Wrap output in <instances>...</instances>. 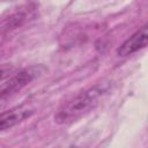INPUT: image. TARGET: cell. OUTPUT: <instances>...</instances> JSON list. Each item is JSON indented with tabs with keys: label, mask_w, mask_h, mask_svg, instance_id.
Returning <instances> with one entry per match:
<instances>
[{
	"label": "cell",
	"mask_w": 148,
	"mask_h": 148,
	"mask_svg": "<svg viewBox=\"0 0 148 148\" xmlns=\"http://www.w3.org/2000/svg\"><path fill=\"white\" fill-rule=\"evenodd\" d=\"M15 68L10 65H1L0 66V82L7 77L10 76L12 73H14Z\"/></svg>",
	"instance_id": "5"
},
{
	"label": "cell",
	"mask_w": 148,
	"mask_h": 148,
	"mask_svg": "<svg viewBox=\"0 0 148 148\" xmlns=\"http://www.w3.org/2000/svg\"><path fill=\"white\" fill-rule=\"evenodd\" d=\"M147 42H148V28H147V24H145L140 30L133 34L118 47L117 54L119 57L131 56L132 53L146 47Z\"/></svg>",
	"instance_id": "4"
},
{
	"label": "cell",
	"mask_w": 148,
	"mask_h": 148,
	"mask_svg": "<svg viewBox=\"0 0 148 148\" xmlns=\"http://www.w3.org/2000/svg\"><path fill=\"white\" fill-rule=\"evenodd\" d=\"M44 72L42 66H31L21 69L16 74L9 77L8 81L0 86V109L7 104V102L21 91L25 86H28L34 79Z\"/></svg>",
	"instance_id": "2"
},
{
	"label": "cell",
	"mask_w": 148,
	"mask_h": 148,
	"mask_svg": "<svg viewBox=\"0 0 148 148\" xmlns=\"http://www.w3.org/2000/svg\"><path fill=\"white\" fill-rule=\"evenodd\" d=\"M34 113V110L28 105H20L8 111L0 112V132L14 127L22 123Z\"/></svg>",
	"instance_id": "3"
},
{
	"label": "cell",
	"mask_w": 148,
	"mask_h": 148,
	"mask_svg": "<svg viewBox=\"0 0 148 148\" xmlns=\"http://www.w3.org/2000/svg\"><path fill=\"white\" fill-rule=\"evenodd\" d=\"M102 92V88L95 87L79 94L73 99L64 103L58 109L54 114V121L60 125H64L74 123L80 118L84 117L87 113H89L97 106Z\"/></svg>",
	"instance_id": "1"
}]
</instances>
